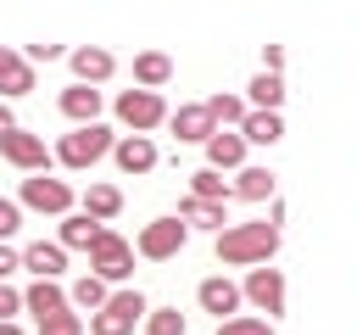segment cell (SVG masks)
Listing matches in <instances>:
<instances>
[{"label":"cell","mask_w":357,"mask_h":335,"mask_svg":"<svg viewBox=\"0 0 357 335\" xmlns=\"http://www.w3.org/2000/svg\"><path fill=\"white\" fill-rule=\"evenodd\" d=\"M273 251H279L273 223H229L218 234V262H229V268H262Z\"/></svg>","instance_id":"6da1fadb"},{"label":"cell","mask_w":357,"mask_h":335,"mask_svg":"<svg viewBox=\"0 0 357 335\" xmlns=\"http://www.w3.org/2000/svg\"><path fill=\"white\" fill-rule=\"evenodd\" d=\"M145 318V296L139 290H117L100 302V313H89V329L95 335H134V324Z\"/></svg>","instance_id":"7a4b0ae2"},{"label":"cell","mask_w":357,"mask_h":335,"mask_svg":"<svg viewBox=\"0 0 357 335\" xmlns=\"http://www.w3.org/2000/svg\"><path fill=\"white\" fill-rule=\"evenodd\" d=\"M106 151H112V128H106V123H84V128L61 134V145H56V156H61L67 168H95Z\"/></svg>","instance_id":"3957f363"},{"label":"cell","mask_w":357,"mask_h":335,"mask_svg":"<svg viewBox=\"0 0 357 335\" xmlns=\"http://www.w3.org/2000/svg\"><path fill=\"white\" fill-rule=\"evenodd\" d=\"M89 274L106 285V279H128L134 274V246L123 240V234H112V229H100V240L89 246Z\"/></svg>","instance_id":"277c9868"},{"label":"cell","mask_w":357,"mask_h":335,"mask_svg":"<svg viewBox=\"0 0 357 335\" xmlns=\"http://www.w3.org/2000/svg\"><path fill=\"white\" fill-rule=\"evenodd\" d=\"M184 240H190V229H184L178 218H156V223H145V229H139V257L167 262V257H178V251H184Z\"/></svg>","instance_id":"5b68a950"},{"label":"cell","mask_w":357,"mask_h":335,"mask_svg":"<svg viewBox=\"0 0 357 335\" xmlns=\"http://www.w3.org/2000/svg\"><path fill=\"white\" fill-rule=\"evenodd\" d=\"M117 117H123L134 134H145V128H156V123L167 117V106H162L156 89H123V95H117Z\"/></svg>","instance_id":"8992f818"},{"label":"cell","mask_w":357,"mask_h":335,"mask_svg":"<svg viewBox=\"0 0 357 335\" xmlns=\"http://www.w3.org/2000/svg\"><path fill=\"white\" fill-rule=\"evenodd\" d=\"M0 156H6L11 168H22V173H45V162H50L45 140L28 134V128H6V134H0Z\"/></svg>","instance_id":"52a82bcc"},{"label":"cell","mask_w":357,"mask_h":335,"mask_svg":"<svg viewBox=\"0 0 357 335\" xmlns=\"http://www.w3.org/2000/svg\"><path fill=\"white\" fill-rule=\"evenodd\" d=\"M245 296L257 302V313H268V324H273V313H284V279H279V268H251L245 274Z\"/></svg>","instance_id":"ba28073f"},{"label":"cell","mask_w":357,"mask_h":335,"mask_svg":"<svg viewBox=\"0 0 357 335\" xmlns=\"http://www.w3.org/2000/svg\"><path fill=\"white\" fill-rule=\"evenodd\" d=\"M22 201H28V207H39V212H67V207H73V190H67L61 179L33 173V179H22Z\"/></svg>","instance_id":"9c48e42d"},{"label":"cell","mask_w":357,"mask_h":335,"mask_svg":"<svg viewBox=\"0 0 357 335\" xmlns=\"http://www.w3.org/2000/svg\"><path fill=\"white\" fill-rule=\"evenodd\" d=\"M112 156H117L123 173H151V168H156V145H151L145 134H123V140H112Z\"/></svg>","instance_id":"30bf717a"},{"label":"cell","mask_w":357,"mask_h":335,"mask_svg":"<svg viewBox=\"0 0 357 335\" xmlns=\"http://www.w3.org/2000/svg\"><path fill=\"white\" fill-rule=\"evenodd\" d=\"M195 296H201V307H206V313H218V324L240 313V285H229L223 274H212V279H201V290H195Z\"/></svg>","instance_id":"8fae6325"},{"label":"cell","mask_w":357,"mask_h":335,"mask_svg":"<svg viewBox=\"0 0 357 335\" xmlns=\"http://www.w3.org/2000/svg\"><path fill=\"white\" fill-rule=\"evenodd\" d=\"M56 106H61L78 128H84V123H100V89H89V84H67Z\"/></svg>","instance_id":"7c38bea8"},{"label":"cell","mask_w":357,"mask_h":335,"mask_svg":"<svg viewBox=\"0 0 357 335\" xmlns=\"http://www.w3.org/2000/svg\"><path fill=\"white\" fill-rule=\"evenodd\" d=\"M22 268H33V279H61V268H67V251L56 246V240H33L22 257H17Z\"/></svg>","instance_id":"4fadbf2b"},{"label":"cell","mask_w":357,"mask_h":335,"mask_svg":"<svg viewBox=\"0 0 357 335\" xmlns=\"http://www.w3.org/2000/svg\"><path fill=\"white\" fill-rule=\"evenodd\" d=\"M240 162H245V140H240L234 128H218V134L206 140V168L223 173V168H240Z\"/></svg>","instance_id":"5bb4252c"},{"label":"cell","mask_w":357,"mask_h":335,"mask_svg":"<svg viewBox=\"0 0 357 335\" xmlns=\"http://www.w3.org/2000/svg\"><path fill=\"white\" fill-rule=\"evenodd\" d=\"M173 134H178V140H201V145H206V140L218 134V123H212L206 100H201V106H178V112H173Z\"/></svg>","instance_id":"9a60e30c"},{"label":"cell","mask_w":357,"mask_h":335,"mask_svg":"<svg viewBox=\"0 0 357 335\" xmlns=\"http://www.w3.org/2000/svg\"><path fill=\"white\" fill-rule=\"evenodd\" d=\"M173 218H178V223H184V229H218V234H223V223H229V218H223V207H218V201H195V195H184V201H178V212H173Z\"/></svg>","instance_id":"2e32d148"},{"label":"cell","mask_w":357,"mask_h":335,"mask_svg":"<svg viewBox=\"0 0 357 335\" xmlns=\"http://www.w3.org/2000/svg\"><path fill=\"white\" fill-rule=\"evenodd\" d=\"M28 89H33V67H28L17 50L0 45V95L11 100V95H28Z\"/></svg>","instance_id":"e0dca14e"},{"label":"cell","mask_w":357,"mask_h":335,"mask_svg":"<svg viewBox=\"0 0 357 335\" xmlns=\"http://www.w3.org/2000/svg\"><path fill=\"white\" fill-rule=\"evenodd\" d=\"M73 73H78V84H106L112 78V56L100 50V45H84V50H73Z\"/></svg>","instance_id":"ac0fdd59"},{"label":"cell","mask_w":357,"mask_h":335,"mask_svg":"<svg viewBox=\"0 0 357 335\" xmlns=\"http://www.w3.org/2000/svg\"><path fill=\"white\" fill-rule=\"evenodd\" d=\"M22 307H28L33 318H50V313H67V290H61L56 279H33V290L22 296Z\"/></svg>","instance_id":"d6986e66"},{"label":"cell","mask_w":357,"mask_h":335,"mask_svg":"<svg viewBox=\"0 0 357 335\" xmlns=\"http://www.w3.org/2000/svg\"><path fill=\"white\" fill-rule=\"evenodd\" d=\"M234 134H240L245 145H273V140H279L284 128H279V112H245Z\"/></svg>","instance_id":"ffe728a7"},{"label":"cell","mask_w":357,"mask_h":335,"mask_svg":"<svg viewBox=\"0 0 357 335\" xmlns=\"http://www.w3.org/2000/svg\"><path fill=\"white\" fill-rule=\"evenodd\" d=\"M123 212V190L117 184H89V195H84V218H95L100 229H106V218H117Z\"/></svg>","instance_id":"44dd1931"},{"label":"cell","mask_w":357,"mask_h":335,"mask_svg":"<svg viewBox=\"0 0 357 335\" xmlns=\"http://www.w3.org/2000/svg\"><path fill=\"white\" fill-rule=\"evenodd\" d=\"M134 78H139V89H162L173 78V61L162 50H145V56H134Z\"/></svg>","instance_id":"7402d4cb"},{"label":"cell","mask_w":357,"mask_h":335,"mask_svg":"<svg viewBox=\"0 0 357 335\" xmlns=\"http://www.w3.org/2000/svg\"><path fill=\"white\" fill-rule=\"evenodd\" d=\"M95 240H100V223H95V218H84V212H67V218H61V240H56L61 251H67V246H84V251H89Z\"/></svg>","instance_id":"603a6c76"},{"label":"cell","mask_w":357,"mask_h":335,"mask_svg":"<svg viewBox=\"0 0 357 335\" xmlns=\"http://www.w3.org/2000/svg\"><path fill=\"white\" fill-rule=\"evenodd\" d=\"M229 195H245V201H268V195H273V173H268V168H240V179L229 184Z\"/></svg>","instance_id":"cb8c5ba5"},{"label":"cell","mask_w":357,"mask_h":335,"mask_svg":"<svg viewBox=\"0 0 357 335\" xmlns=\"http://www.w3.org/2000/svg\"><path fill=\"white\" fill-rule=\"evenodd\" d=\"M279 100H284V78L279 73H257L251 78V106L257 112H279Z\"/></svg>","instance_id":"d4e9b609"},{"label":"cell","mask_w":357,"mask_h":335,"mask_svg":"<svg viewBox=\"0 0 357 335\" xmlns=\"http://www.w3.org/2000/svg\"><path fill=\"white\" fill-rule=\"evenodd\" d=\"M100 302H106V285L95 279V274H84L73 290H67V307H84V313H100Z\"/></svg>","instance_id":"484cf974"},{"label":"cell","mask_w":357,"mask_h":335,"mask_svg":"<svg viewBox=\"0 0 357 335\" xmlns=\"http://www.w3.org/2000/svg\"><path fill=\"white\" fill-rule=\"evenodd\" d=\"M184 313L178 307H145V335H184Z\"/></svg>","instance_id":"4316f807"},{"label":"cell","mask_w":357,"mask_h":335,"mask_svg":"<svg viewBox=\"0 0 357 335\" xmlns=\"http://www.w3.org/2000/svg\"><path fill=\"white\" fill-rule=\"evenodd\" d=\"M190 195H195V201H218V207H223L229 184H223V179H218L212 168H201V173H190Z\"/></svg>","instance_id":"83f0119b"},{"label":"cell","mask_w":357,"mask_h":335,"mask_svg":"<svg viewBox=\"0 0 357 335\" xmlns=\"http://www.w3.org/2000/svg\"><path fill=\"white\" fill-rule=\"evenodd\" d=\"M206 112H212V123H218V128H229V123H240V117H245V100H234V95H212V100H206Z\"/></svg>","instance_id":"f1b7e54d"},{"label":"cell","mask_w":357,"mask_h":335,"mask_svg":"<svg viewBox=\"0 0 357 335\" xmlns=\"http://www.w3.org/2000/svg\"><path fill=\"white\" fill-rule=\"evenodd\" d=\"M39 335H84V318L67 307V313H50V318H39Z\"/></svg>","instance_id":"f546056e"},{"label":"cell","mask_w":357,"mask_h":335,"mask_svg":"<svg viewBox=\"0 0 357 335\" xmlns=\"http://www.w3.org/2000/svg\"><path fill=\"white\" fill-rule=\"evenodd\" d=\"M218 335H273V324H268V318H245V313H234V318L218 324Z\"/></svg>","instance_id":"4dcf8cb0"},{"label":"cell","mask_w":357,"mask_h":335,"mask_svg":"<svg viewBox=\"0 0 357 335\" xmlns=\"http://www.w3.org/2000/svg\"><path fill=\"white\" fill-rule=\"evenodd\" d=\"M17 223H22V212H17V201H0V246L17 234Z\"/></svg>","instance_id":"1f68e13d"},{"label":"cell","mask_w":357,"mask_h":335,"mask_svg":"<svg viewBox=\"0 0 357 335\" xmlns=\"http://www.w3.org/2000/svg\"><path fill=\"white\" fill-rule=\"evenodd\" d=\"M17 56H22L28 67H33V61H56V56H61V45H28V50H17Z\"/></svg>","instance_id":"d6a6232c"},{"label":"cell","mask_w":357,"mask_h":335,"mask_svg":"<svg viewBox=\"0 0 357 335\" xmlns=\"http://www.w3.org/2000/svg\"><path fill=\"white\" fill-rule=\"evenodd\" d=\"M22 307V296L11 290V285H0V324H11V313Z\"/></svg>","instance_id":"836d02e7"},{"label":"cell","mask_w":357,"mask_h":335,"mask_svg":"<svg viewBox=\"0 0 357 335\" xmlns=\"http://www.w3.org/2000/svg\"><path fill=\"white\" fill-rule=\"evenodd\" d=\"M279 61H284V50L279 45H262V73H279Z\"/></svg>","instance_id":"e575fe53"},{"label":"cell","mask_w":357,"mask_h":335,"mask_svg":"<svg viewBox=\"0 0 357 335\" xmlns=\"http://www.w3.org/2000/svg\"><path fill=\"white\" fill-rule=\"evenodd\" d=\"M17 268H22V262H17V251H11V246H0V285H6V274H17Z\"/></svg>","instance_id":"d590c367"},{"label":"cell","mask_w":357,"mask_h":335,"mask_svg":"<svg viewBox=\"0 0 357 335\" xmlns=\"http://www.w3.org/2000/svg\"><path fill=\"white\" fill-rule=\"evenodd\" d=\"M6 128H17V117H11V106L0 100V134H6Z\"/></svg>","instance_id":"8d00e7d4"},{"label":"cell","mask_w":357,"mask_h":335,"mask_svg":"<svg viewBox=\"0 0 357 335\" xmlns=\"http://www.w3.org/2000/svg\"><path fill=\"white\" fill-rule=\"evenodd\" d=\"M0 335H22V329H17V324H0Z\"/></svg>","instance_id":"74e56055"}]
</instances>
